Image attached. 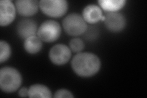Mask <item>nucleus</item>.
I'll return each instance as SVG.
<instances>
[{
  "instance_id": "15",
  "label": "nucleus",
  "mask_w": 147,
  "mask_h": 98,
  "mask_svg": "<svg viewBox=\"0 0 147 98\" xmlns=\"http://www.w3.org/2000/svg\"><path fill=\"white\" fill-rule=\"evenodd\" d=\"M11 49L9 44L6 41L0 42V63L5 62L10 57Z\"/></svg>"
},
{
  "instance_id": "6",
  "label": "nucleus",
  "mask_w": 147,
  "mask_h": 98,
  "mask_svg": "<svg viewBox=\"0 0 147 98\" xmlns=\"http://www.w3.org/2000/svg\"><path fill=\"white\" fill-rule=\"evenodd\" d=\"M71 50L64 44L55 45L50 49L49 58L51 62L57 66L66 64L71 57Z\"/></svg>"
},
{
  "instance_id": "10",
  "label": "nucleus",
  "mask_w": 147,
  "mask_h": 98,
  "mask_svg": "<svg viewBox=\"0 0 147 98\" xmlns=\"http://www.w3.org/2000/svg\"><path fill=\"white\" fill-rule=\"evenodd\" d=\"M39 3L36 0H18L16 1L15 6L18 14L24 17H30L38 12Z\"/></svg>"
},
{
  "instance_id": "9",
  "label": "nucleus",
  "mask_w": 147,
  "mask_h": 98,
  "mask_svg": "<svg viewBox=\"0 0 147 98\" xmlns=\"http://www.w3.org/2000/svg\"><path fill=\"white\" fill-rule=\"evenodd\" d=\"M37 23L32 19H22L18 23L17 32L22 39H26L29 37L35 36L38 32Z\"/></svg>"
},
{
  "instance_id": "13",
  "label": "nucleus",
  "mask_w": 147,
  "mask_h": 98,
  "mask_svg": "<svg viewBox=\"0 0 147 98\" xmlns=\"http://www.w3.org/2000/svg\"><path fill=\"white\" fill-rule=\"evenodd\" d=\"M100 7L105 12H116L125 6V0H100L98 1Z\"/></svg>"
},
{
  "instance_id": "14",
  "label": "nucleus",
  "mask_w": 147,
  "mask_h": 98,
  "mask_svg": "<svg viewBox=\"0 0 147 98\" xmlns=\"http://www.w3.org/2000/svg\"><path fill=\"white\" fill-rule=\"evenodd\" d=\"M24 49L30 54H36L42 47V42L38 36H33L25 39Z\"/></svg>"
},
{
  "instance_id": "18",
  "label": "nucleus",
  "mask_w": 147,
  "mask_h": 98,
  "mask_svg": "<svg viewBox=\"0 0 147 98\" xmlns=\"http://www.w3.org/2000/svg\"><path fill=\"white\" fill-rule=\"evenodd\" d=\"M18 96L20 97H28V89L26 87H24L18 91Z\"/></svg>"
},
{
  "instance_id": "3",
  "label": "nucleus",
  "mask_w": 147,
  "mask_h": 98,
  "mask_svg": "<svg viewBox=\"0 0 147 98\" xmlns=\"http://www.w3.org/2000/svg\"><path fill=\"white\" fill-rule=\"evenodd\" d=\"M63 26L66 33L72 36L82 35L87 30V23L82 16L72 13L63 20Z\"/></svg>"
},
{
  "instance_id": "7",
  "label": "nucleus",
  "mask_w": 147,
  "mask_h": 98,
  "mask_svg": "<svg viewBox=\"0 0 147 98\" xmlns=\"http://www.w3.org/2000/svg\"><path fill=\"white\" fill-rule=\"evenodd\" d=\"M105 25L112 32H120L125 28L126 25V18L122 14L116 12H108L105 16Z\"/></svg>"
},
{
  "instance_id": "1",
  "label": "nucleus",
  "mask_w": 147,
  "mask_h": 98,
  "mask_svg": "<svg viewBox=\"0 0 147 98\" xmlns=\"http://www.w3.org/2000/svg\"><path fill=\"white\" fill-rule=\"evenodd\" d=\"M99 58L93 53H78L72 59V69L77 76L90 77L97 74L100 69Z\"/></svg>"
},
{
  "instance_id": "2",
  "label": "nucleus",
  "mask_w": 147,
  "mask_h": 98,
  "mask_svg": "<svg viewBox=\"0 0 147 98\" xmlns=\"http://www.w3.org/2000/svg\"><path fill=\"white\" fill-rule=\"evenodd\" d=\"M22 77L17 70L12 67H4L0 70V88L6 93L17 91L22 85Z\"/></svg>"
},
{
  "instance_id": "5",
  "label": "nucleus",
  "mask_w": 147,
  "mask_h": 98,
  "mask_svg": "<svg viewBox=\"0 0 147 98\" xmlns=\"http://www.w3.org/2000/svg\"><path fill=\"white\" fill-rule=\"evenodd\" d=\"M61 28L59 23L55 20H47L40 25L37 32L40 39L45 43H53L61 35Z\"/></svg>"
},
{
  "instance_id": "11",
  "label": "nucleus",
  "mask_w": 147,
  "mask_h": 98,
  "mask_svg": "<svg viewBox=\"0 0 147 98\" xmlns=\"http://www.w3.org/2000/svg\"><path fill=\"white\" fill-rule=\"evenodd\" d=\"M103 16L102 9L96 4H89L83 10L82 17L86 23L94 24L101 20Z\"/></svg>"
},
{
  "instance_id": "17",
  "label": "nucleus",
  "mask_w": 147,
  "mask_h": 98,
  "mask_svg": "<svg viewBox=\"0 0 147 98\" xmlns=\"http://www.w3.org/2000/svg\"><path fill=\"white\" fill-rule=\"evenodd\" d=\"M74 97L72 95V93L67 90L61 89L58 90L56 93H55L54 97L55 98H59V97H69V98H72Z\"/></svg>"
},
{
  "instance_id": "16",
  "label": "nucleus",
  "mask_w": 147,
  "mask_h": 98,
  "mask_svg": "<svg viewBox=\"0 0 147 98\" xmlns=\"http://www.w3.org/2000/svg\"><path fill=\"white\" fill-rule=\"evenodd\" d=\"M70 49L74 52L80 53L84 50L85 44L84 41L79 38H74L72 39L69 43Z\"/></svg>"
},
{
  "instance_id": "8",
  "label": "nucleus",
  "mask_w": 147,
  "mask_h": 98,
  "mask_svg": "<svg viewBox=\"0 0 147 98\" xmlns=\"http://www.w3.org/2000/svg\"><path fill=\"white\" fill-rule=\"evenodd\" d=\"M16 7L11 1L1 0L0 1V25L6 26L16 18Z\"/></svg>"
},
{
  "instance_id": "12",
  "label": "nucleus",
  "mask_w": 147,
  "mask_h": 98,
  "mask_svg": "<svg viewBox=\"0 0 147 98\" xmlns=\"http://www.w3.org/2000/svg\"><path fill=\"white\" fill-rule=\"evenodd\" d=\"M28 97L32 98H51L52 94L47 87L40 84H35L28 88Z\"/></svg>"
},
{
  "instance_id": "4",
  "label": "nucleus",
  "mask_w": 147,
  "mask_h": 98,
  "mask_svg": "<svg viewBox=\"0 0 147 98\" xmlns=\"http://www.w3.org/2000/svg\"><path fill=\"white\" fill-rule=\"evenodd\" d=\"M39 5L44 14L54 18L63 16L68 9L66 0H42L39 1Z\"/></svg>"
}]
</instances>
